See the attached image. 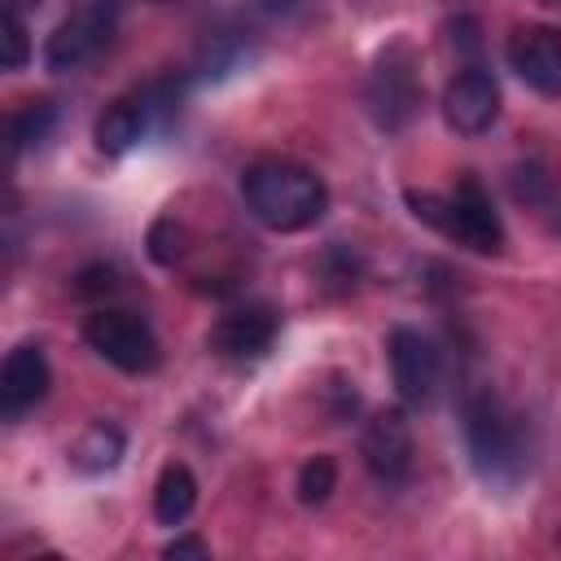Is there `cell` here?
<instances>
[{
	"label": "cell",
	"instance_id": "17",
	"mask_svg": "<svg viewBox=\"0 0 561 561\" xmlns=\"http://www.w3.org/2000/svg\"><path fill=\"white\" fill-rule=\"evenodd\" d=\"M337 486V465L333 456H311L302 469H298V500L302 504H324Z\"/></svg>",
	"mask_w": 561,
	"mask_h": 561
},
{
	"label": "cell",
	"instance_id": "21",
	"mask_svg": "<svg viewBox=\"0 0 561 561\" xmlns=\"http://www.w3.org/2000/svg\"><path fill=\"white\" fill-rule=\"evenodd\" d=\"M210 548H206V539H197V535H180V539H171L167 548H162V557H206Z\"/></svg>",
	"mask_w": 561,
	"mask_h": 561
},
{
	"label": "cell",
	"instance_id": "19",
	"mask_svg": "<svg viewBox=\"0 0 561 561\" xmlns=\"http://www.w3.org/2000/svg\"><path fill=\"white\" fill-rule=\"evenodd\" d=\"M180 241H184V232H180V224L175 219H158L153 228H149V254H153V263H175L180 259Z\"/></svg>",
	"mask_w": 561,
	"mask_h": 561
},
{
	"label": "cell",
	"instance_id": "4",
	"mask_svg": "<svg viewBox=\"0 0 561 561\" xmlns=\"http://www.w3.org/2000/svg\"><path fill=\"white\" fill-rule=\"evenodd\" d=\"M83 342L118 373H153L162 355L153 329L136 311H118V307H96L83 320Z\"/></svg>",
	"mask_w": 561,
	"mask_h": 561
},
{
	"label": "cell",
	"instance_id": "6",
	"mask_svg": "<svg viewBox=\"0 0 561 561\" xmlns=\"http://www.w3.org/2000/svg\"><path fill=\"white\" fill-rule=\"evenodd\" d=\"M443 232L451 241H460L465 250L473 254H500L504 250V224H500V210L491 206V193L465 175L456 184V193H447V224Z\"/></svg>",
	"mask_w": 561,
	"mask_h": 561
},
{
	"label": "cell",
	"instance_id": "12",
	"mask_svg": "<svg viewBox=\"0 0 561 561\" xmlns=\"http://www.w3.org/2000/svg\"><path fill=\"white\" fill-rule=\"evenodd\" d=\"M48 355L35 346V342H22L4 355V368H0V408L9 421H18L26 408H35L44 394H48Z\"/></svg>",
	"mask_w": 561,
	"mask_h": 561
},
{
	"label": "cell",
	"instance_id": "22",
	"mask_svg": "<svg viewBox=\"0 0 561 561\" xmlns=\"http://www.w3.org/2000/svg\"><path fill=\"white\" fill-rule=\"evenodd\" d=\"M22 4H39V0H9L4 9H22Z\"/></svg>",
	"mask_w": 561,
	"mask_h": 561
},
{
	"label": "cell",
	"instance_id": "2",
	"mask_svg": "<svg viewBox=\"0 0 561 561\" xmlns=\"http://www.w3.org/2000/svg\"><path fill=\"white\" fill-rule=\"evenodd\" d=\"M465 438H469V456L473 469L495 482V486H513L526 473V438L517 416L495 399V394H473L465 408Z\"/></svg>",
	"mask_w": 561,
	"mask_h": 561
},
{
	"label": "cell",
	"instance_id": "11",
	"mask_svg": "<svg viewBox=\"0 0 561 561\" xmlns=\"http://www.w3.org/2000/svg\"><path fill=\"white\" fill-rule=\"evenodd\" d=\"M276 337V311L272 307H237V311H224L206 337V346L219 355V359H259L267 355Z\"/></svg>",
	"mask_w": 561,
	"mask_h": 561
},
{
	"label": "cell",
	"instance_id": "3",
	"mask_svg": "<svg viewBox=\"0 0 561 561\" xmlns=\"http://www.w3.org/2000/svg\"><path fill=\"white\" fill-rule=\"evenodd\" d=\"M421 96H425V88H421V70H416L412 44H408V39L386 44V48L377 53V61H373L368 92H364L373 123H377L381 131H403V127L416 118Z\"/></svg>",
	"mask_w": 561,
	"mask_h": 561
},
{
	"label": "cell",
	"instance_id": "8",
	"mask_svg": "<svg viewBox=\"0 0 561 561\" xmlns=\"http://www.w3.org/2000/svg\"><path fill=\"white\" fill-rule=\"evenodd\" d=\"M504 57H508L513 75L522 83H530L535 92H543V96L561 92V31L557 26H543V22L513 26Z\"/></svg>",
	"mask_w": 561,
	"mask_h": 561
},
{
	"label": "cell",
	"instance_id": "18",
	"mask_svg": "<svg viewBox=\"0 0 561 561\" xmlns=\"http://www.w3.org/2000/svg\"><path fill=\"white\" fill-rule=\"evenodd\" d=\"M0 26H4V70H22L31 57V44H26V26H22L18 9H4Z\"/></svg>",
	"mask_w": 561,
	"mask_h": 561
},
{
	"label": "cell",
	"instance_id": "7",
	"mask_svg": "<svg viewBox=\"0 0 561 561\" xmlns=\"http://www.w3.org/2000/svg\"><path fill=\"white\" fill-rule=\"evenodd\" d=\"M114 13H118V0H92L88 9H79L75 18H66L48 35V44H44V66L48 70H75L88 57H96L101 44L114 31Z\"/></svg>",
	"mask_w": 561,
	"mask_h": 561
},
{
	"label": "cell",
	"instance_id": "9",
	"mask_svg": "<svg viewBox=\"0 0 561 561\" xmlns=\"http://www.w3.org/2000/svg\"><path fill=\"white\" fill-rule=\"evenodd\" d=\"M443 118L460 136H482L500 118V83L482 66H465L443 92Z\"/></svg>",
	"mask_w": 561,
	"mask_h": 561
},
{
	"label": "cell",
	"instance_id": "13",
	"mask_svg": "<svg viewBox=\"0 0 561 561\" xmlns=\"http://www.w3.org/2000/svg\"><path fill=\"white\" fill-rule=\"evenodd\" d=\"M145 127H149V105H145V96H118V101H110V105L101 110L92 136H96V149H101V153L118 158V153H127L131 145H140Z\"/></svg>",
	"mask_w": 561,
	"mask_h": 561
},
{
	"label": "cell",
	"instance_id": "20",
	"mask_svg": "<svg viewBox=\"0 0 561 561\" xmlns=\"http://www.w3.org/2000/svg\"><path fill=\"white\" fill-rule=\"evenodd\" d=\"M118 289V272L110 263H92L75 276V294L79 298H96V294H114Z\"/></svg>",
	"mask_w": 561,
	"mask_h": 561
},
{
	"label": "cell",
	"instance_id": "10",
	"mask_svg": "<svg viewBox=\"0 0 561 561\" xmlns=\"http://www.w3.org/2000/svg\"><path fill=\"white\" fill-rule=\"evenodd\" d=\"M359 456H364L368 473L381 478V482L408 478V469H412V430H408L403 412H394V408L373 412L359 430Z\"/></svg>",
	"mask_w": 561,
	"mask_h": 561
},
{
	"label": "cell",
	"instance_id": "16",
	"mask_svg": "<svg viewBox=\"0 0 561 561\" xmlns=\"http://www.w3.org/2000/svg\"><path fill=\"white\" fill-rule=\"evenodd\" d=\"M53 127H57V105H53V101H35V105L18 110V114H13V123H9L13 153H26L31 145H44Z\"/></svg>",
	"mask_w": 561,
	"mask_h": 561
},
{
	"label": "cell",
	"instance_id": "1",
	"mask_svg": "<svg viewBox=\"0 0 561 561\" xmlns=\"http://www.w3.org/2000/svg\"><path fill=\"white\" fill-rule=\"evenodd\" d=\"M241 202L263 228L302 232L324 219L329 188L311 167H302L294 158H259L241 175Z\"/></svg>",
	"mask_w": 561,
	"mask_h": 561
},
{
	"label": "cell",
	"instance_id": "14",
	"mask_svg": "<svg viewBox=\"0 0 561 561\" xmlns=\"http://www.w3.org/2000/svg\"><path fill=\"white\" fill-rule=\"evenodd\" d=\"M193 504H197V478H193V469L180 465V460L162 465L158 486H153V517L162 526H180L193 513Z\"/></svg>",
	"mask_w": 561,
	"mask_h": 561
},
{
	"label": "cell",
	"instance_id": "15",
	"mask_svg": "<svg viewBox=\"0 0 561 561\" xmlns=\"http://www.w3.org/2000/svg\"><path fill=\"white\" fill-rule=\"evenodd\" d=\"M123 430L118 425H105V421H92L79 438H75V447H70V460H75V469H83V473H105V469H114L118 460H123Z\"/></svg>",
	"mask_w": 561,
	"mask_h": 561
},
{
	"label": "cell",
	"instance_id": "5",
	"mask_svg": "<svg viewBox=\"0 0 561 561\" xmlns=\"http://www.w3.org/2000/svg\"><path fill=\"white\" fill-rule=\"evenodd\" d=\"M390 351V377H394V390L408 408H425L434 394H438V381H443V359L434 351V342L421 333V329H408L399 324L386 342Z\"/></svg>",
	"mask_w": 561,
	"mask_h": 561
}]
</instances>
